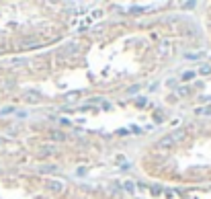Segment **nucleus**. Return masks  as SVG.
Listing matches in <instances>:
<instances>
[{
    "instance_id": "nucleus-1",
    "label": "nucleus",
    "mask_w": 211,
    "mask_h": 199,
    "mask_svg": "<svg viewBox=\"0 0 211 199\" xmlns=\"http://www.w3.org/2000/svg\"><path fill=\"white\" fill-rule=\"evenodd\" d=\"M182 138H185V131H182V129H180L178 133L174 131V133H170V136L162 138V140H160V144H158V148H162V150H168V148H172V146H174V142L182 140Z\"/></svg>"
},
{
    "instance_id": "nucleus-2",
    "label": "nucleus",
    "mask_w": 211,
    "mask_h": 199,
    "mask_svg": "<svg viewBox=\"0 0 211 199\" xmlns=\"http://www.w3.org/2000/svg\"><path fill=\"white\" fill-rule=\"evenodd\" d=\"M45 187L49 189V191H62V189H64V183H62V181H47Z\"/></svg>"
},
{
    "instance_id": "nucleus-3",
    "label": "nucleus",
    "mask_w": 211,
    "mask_h": 199,
    "mask_svg": "<svg viewBox=\"0 0 211 199\" xmlns=\"http://www.w3.org/2000/svg\"><path fill=\"white\" fill-rule=\"evenodd\" d=\"M51 136V140H58V142H64L66 140V136L62 133V131H53V133H49Z\"/></svg>"
},
{
    "instance_id": "nucleus-4",
    "label": "nucleus",
    "mask_w": 211,
    "mask_h": 199,
    "mask_svg": "<svg viewBox=\"0 0 211 199\" xmlns=\"http://www.w3.org/2000/svg\"><path fill=\"white\" fill-rule=\"evenodd\" d=\"M78 96H80V93H78V90H72V93H68L64 99H66V101H76Z\"/></svg>"
},
{
    "instance_id": "nucleus-5",
    "label": "nucleus",
    "mask_w": 211,
    "mask_h": 199,
    "mask_svg": "<svg viewBox=\"0 0 211 199\" xmlns=\"http://www.w3.org/2000/svg\"><path fill=\"white\" fill-rule=\"evenodd\" d=\"M197 115H211V107H201V109H197Z\"/></svg>"
},
{
    "instance_id": "nucleus-6",
    "label": "nucleus",
    "mask_w": 211,
    "mask_h": 199,
    "mask_svg": "<svg viewBox=\"0 0 211 199\" xmlns=\"http://www.w3.org/2000/svg\"><path fill=\"white\" fill-rule=\"evenodd\" d=\"M195 76H197L195 72H191V70H188V72H185V74H182V80H185V82H188V80H193Z\"/></svg>"
},
{
    "instance_id": "nucleus-7",
    "label": "nucleus",
    "mask_w": 211,
    "mask_h": 199,
    "mask_svg": "<svg viewBox=\"0 0 211 199\" xmlns=\"http://www.w3.org/2000/svg\"><path fill=\"white\" fill-rule=\"evenodd\" d=\"M137 90H140V84H133V86H129V88H127V94H135Z\"/></svg>"
},
{
    "instance_id": "nucleus-8",
    "label": "nucleus",
    "mask_w": 211,
    "mask_h": 199,
    "mask_svg": "<svg viewBox=\"0 0 211 199\" xmlns=\"http://www.w3.org/2000/svg\"><path fill=\"white\" fill-rule=\"evenodd\" d=\"M39 99H41L39 94H27V101H31V103H37Z\"/></svg>"
},
{
    "instance_id": "nucleus-9",
    "label": "nucleus",
    "mask_w": 211,
    "mask_h": 199,
    "mask_svg": "<svg viewBox=\"0 0 211 199\" xmlns=\"http://www.w3.org/2000/svg\"><path fill=\"white\" fill-rule=\"evenodd\" d=\"M201 74H211V66H207V64H205V66H201Z\"/></svg>"
},
{
    "instance_id": "nucleus-10",
    "label": "nucleus",
    "mask_w": 211,
    "mask_h": 199,
    "mask_svg": "<svg viewBox=\"0 0 211 199\" xmlns=\"http://www.w3.org/2000/svg\"><path fill=\"white\" fill-rule=\"evenodd\" d=\"M201 56H203V54H187L185 58L187 60H197V58H201Z\"/></svg>"
},
{
    "instance_id": "nucleus-11",
    "label": "nucleus",
    "mask_w": 211,
    "mask_h": 199,
    "mask_svg": "<svg viewBox=\"0 0 211 199\" xmlns=\"http://www.w3.org/2000/svg\"><path fill=\"white\" fill-rule=\"evenodd\" d=\"M125 189H127L129 193H133V183H125Z\"/></svg>"
}]
</instances>
